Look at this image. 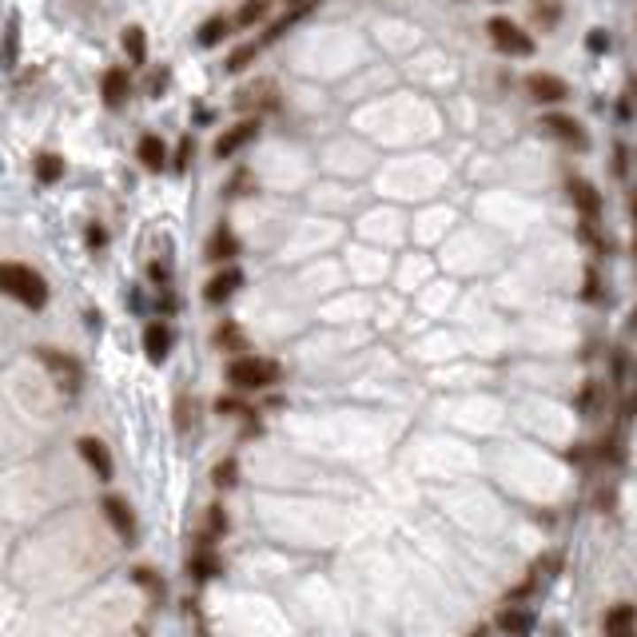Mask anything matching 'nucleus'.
Segmentation results:
<instances>
[{
  "instance_id": "obj_18",
  "label": "nucleus",
  "mask_w": 637,
  "mask_h": 637,
  "mask_svg": "<svg viewBox=\"0 0 637 637\" xmlns=\"http://www.w3.org/2000/svg\"><path fill=\"white\" fill-rule=\"evenodd\" d=\"M530 20L538 24L541 32H549L557 20H562V4H557V0H533V4H530Z\"/></svg>"
},
{
  "instance_id": "obj_31",
  "label": "nucleus",
  "mask_w": 637,
  "mask_h": 637,
  "mask_svg": "<svg viewBox=\"0 0 637 637\" xmlns=\"http://www.w3.org/2000/svg\"><path fill=\"white\" fill-rule=\"evenodd\" d=\"M135 581H140L143 589L151 586V589H156V594H159V578H156V573H151V570H143V565H140V570H135Z\"/></svg>"
},
{
  "instance_id": "obj_36",
  "label": "nucleus",
  "mask_w": 637,
  "mask_h": 637,
  "mask_svg": "<svg viewBox=\"0 0 637 637\" xmlns=\"http://www.w3.org/2000/svg\"><path fill=\"white\" fill-rule=\"evenodd\" d=\"M633 215H637V199H633Z\"/></svg>"
},
{
  "instance_id": "obj_3",
  "label": "nucleus",
  "mask_w": 637,
  "mask_h": 637,
  "mask_svg": "<svg viewBox=\"0 0 637 637\" xmlns=\"http://www.w3.org/2000/svg\"><path fill=\"white\" fill-rule=\"evenodd\" d=\"M279 379V363L271 358H255V355H239L227 363V382L235 390H263Z\"/></svg>"
},
{
  "instance_id": "obj_32",
  "label": "nucleus",
  "mask_w": 637,
  "mask_h": 637,
  "mask_svg": "<svg viewBox=\"0 0 637 637\" xmlns=\"http://www.w3.org/2000/svg\"><path fill=\"white\" fill-rule=\"evenodd\" d=\"M188 156H191V140H183L180 151H175V172H183V167H188Z\"/></svg>"
},
{
  "instance_id": "obj_35",
  "label": "nucleus",
  "mask_w": 637,
  "mask_h": 637,
  "mask_svg": "<svg viewBox=\"0 0 637 637\" xmlns=\"http://www.w3.org/2000/svg\"><path fill=\"white\" fill-rule=\"evenodd\" d=\"M629 92H633V96H637V80H633V84H629Z\"/></svg>"
},
{
  "instance_id": "obj_2",
  "label": "nucleus",
  "mask_w": 637,
  "mask_h": 637,
  "mask_svg": "<svg viewBox=\"0 0 637 637\" xmlns=\"http://www.w3.org/2000/svg\"><path fill=\"white\" fill-rule=\"evenodd\" d=\"M36 358L64 398L80 395V387H84V366H80V358H72L68 350H52V347H40Z\"/></svg>"
},
{
  "instance_id": "obj_4",
  "label": "nucleus",
  "mask_w": 637,
  "mask_h": 637,
  "mask_svg": "<svg viewBox=\"0 0 637 637\" xmlns=\"http://www.w3.org/2000/svg\"><path fill=\"white\" fill-rule=\"evenodd\" d=\"M279 108V84L275 80H251L235 92V111H247L255 119V111H275Z\"/></svg>"
},
{
  "instance_id": "obj_33",
  "label": "nucleus",
  "mask_w": 637,
  "mask_h": 637,
  "mask_svg": "<svg viewBox=\"0 0 637 637\" xmlns=\"http://www.w3.org/2000/svg\"><path fill=\"white\" fill-rule=\"evenodd\" d=\"M589 48H594V52H602V48H605V36H602V32H594V36H589Z\"/></svg>"
},
{
  "instance_id": "obj_23",
  "label": "nucleus",
  "mask_w": 637,
  "mask_h": 637,
  "mask_svg": "<svg viewBox=\"0 0 637 637\" xmlns=\"http://www.w3.org/2000/svg\"><path fill=\"white\" fill-rule=\"evenodd\" d=\"M219 570L211 557V549H196V557H191V578L196 581H211V573Z\"/></svg>"
},
{
  "instance_id": "obj_34",
  "label": "nucleus",
  "mask_w": 637,
  "mask_h": 637,
  "mask_svg": "<svg viewBox=\"0 0 637 637\" xmlns=\"http://www.w3.org/2000/svg\"><path fill=\"white\" fill-rule=\"evenodd\" d=\"M287 4H291V8H303V4H307V8H311L315 0H287Z\"/></svg>"
},
{
  "instance_id": "obj_27",
  "label": "nucleus",
  "mask_w": 637,
  "mask_h": 637,
  "mask_svg": "<svg viewBox=\"0 0 637 637\" xmlns=\"http://www.w3.org/2000/svg\"><path fill=\"white\" fill-rule=\"evenodd\" d=\"M223 526H227V522H223V510L211 506V510H207V533H203V541H207V538H219ZM203 541H199V546H203Z\"/></svg>"
},
{
  "instance_id": "obj_19",
  "label": "nucleus",
  "mask_w": 637,
  "mask_h": 637,
  "mask_svg": "<svg viewBox=\"0 0 637 637\" xmlns=\"http://www.w3.org/2000/svg\"><path fill=\"white\" fill-rule=\"evenodd\" d=\"M541 127H546V132H554L557 140L581 143V127H578V119H570V116H546V119H541Z\"/></svg>"
},
{
  "instance_id": "obj_22",
  "label": "nucleus",
  "mask_w": 637,
  "mask_h": 637,
  "mask_svg": "<svg viewBox=\"0 0 637 637\" xmlns=\"http://www.w3.org/2000/svg\"><path fill=\"white\" fill-rule=\"evenodd\" d=\"M227 36V20H223V16H211V20H203L199 24V44L203 48H211V44H219V40Z\"/></svg>"
},
{
  "instance_id": "obj_29",
  "label": "nucleus",
  "mask_w": 637,
  "mask_h": 637,
  "mask_svg": "<svg viewBox=\"0 0 637 637\" xmlns=\"http://www.w3.org/2000/svg\"><path fill=\"white\" fill-rule=\"evenodd\" d=\"M231 482H235V458H227V462L215 466V486H231Z\"/></svg>"
},
{
  "instance_id": "obj_25",
  "label": "nucleus",
  "mask_w": 637,
  "mask_h": 637,
  "mask_svg": "<svg viewBox=\"0 0 637 637\" xmlns=\"http://www.w3.org/2000/svg\"><path fill=\"white\" fill-rule=\"evenodd\" d=\"M259 52V44H243V48H235V52L227 56V72H243L247 64H251V56Z\"/></svg>"
},
{
  "instance_id": "obj_28",
  "label": "nucleus",
  "mask_w": 637,
  "mask_h": 637,
  "mask_svg": "<svg viewBox=\"0 0 637 637\" xmlns=\"http://www.w3.org/2000/svg\"><path fill=\"white\" fill-rule=\"evenodd\" d=\"M16 28H20V24H16V20H8V36H4V64H8V68L16 64V36H20Z\"/></svg>"
},
{
  "instance_id": "obj_20",
  "label": "nucleus",
  "mask_w": 637,
  "mask_h": 637,
  "mask_svg": "<svg viewBox=\"0 0 637 637\" xmlns=\"http://www.w3.org/2000/svg\"><path fill=\"white\" fill-rule=\"evenodd\" d=\"M64 175V159L56 151H40L36 156V180L40 183H56Z\"/></svg>"
},
{
  "instance_id": "obj_11",
  "label": "nucleus",
  "mask_w": 637,
  "mask_h": 637,
  "mask_svg": "<svg viewBox=\"0 0 637 637\" xmlns=\"http://www.w3.org/2000/svg\"><path fill=\"white\" fill-rule=\"evenodd\" d=\"M127 92H132V76H127L124 68H108L100 76V96L108 108H119V104L127 100Z\"/></svg>"
},
{
  "instance_id": "obj_6",
  "label": "nucleus",
  "mask_w": 637,
  "mask_h": 637,
  "mask_svg": "<svg viewBox=\"0 0 637 637\" xmlns=\"http://www.w3.org/2000/svg\"><path fill=\"white\" fill-rule=\"evenodd\" d=\"M255 135H259V119H251V116L239 119L235 127H227V132H223L219 140H215V159H231L239 148H247V143H251Z\"/></svg>"
},
{
  "instance_id": "obj_1",
  "label": "nucleus",
  "mask_w": 637,
  "mask_h": 637,
  "mask_svg": "<svg viewBox=\"0 0 637 637\" xmlns=\"http://www.w3.org/2000/svg\"><path fill=\"white\" fill-rule=\"evenodd\" d=\"M0 295L40 311L48 303V283L32 267H24V263H0Z\"/></svg>"
},
{
  "instance_id": "obj_14",
  "label": "nucleus",
  "mask_w": 637,
  "mask_h": 637,
  "mask_svg": "<svg viewBox=\"0 0 637 637\" xmlns=\"http://www.w3.org/2000/svg\"><path fill=\"white\" fill-rule=\"evenodd\" d=\"M498 629L506 637H526L533 629V613H526V610H502L498 613Z\"/></svg>"
},
{
  "instance_id": "obj_26",
  "label": "nucleus",
  "mask_w": 637,
  "mask_h": 637,
  "mask_svg": "<svg viewBox=\"0 0 637 637\" xmlns=\"http://www.w3.org/2000/svg\"><path fill=\"white\" fill-rule=\"evenodd\" d=\"M215 342H219V347H235L239 355H243V339H239L235 323H223V326H219V334H215Z\"/></svg>"
},
{
  "instance_id": "obj_5",
  "label": "nucleus",
  "mask_w": 637,
  "mask_h": 637,
  "mask_svg": "<svg viewBox=\"0 0 637 637\" xmlns=\"http://www.w3.org/2000/svg\"><path fill=\"white\" fill-rule=\"evenodd\" d=\"M486 32H490V40H494V48H498V52H506V56H533V40L526 36L514 20H506V16H494V20L486 24Z\"/></svg>"
},
{
  "instance_id": "obj_12",
  "label": "nucleus",
  "mask_w": 637,
  "mask_h": 637,
  "mask_svg": "<svg viewBox=\"0 0 637 637\" xmlns=\"http://www.w3.org/2000/svg\"><path fill=\"white\" fill-rule=\"evenodd\" d=\"M104 514H108V522L119 530V538H124V541H135V514H132V506H127L124 498L108 494V498H104Z\"/></svg>"
},
{
  "instance_id": "obj_21",
  "label": "nucleus",
  "mask_w": 637,
  "mask_h": 637,
  "mask_svg": "<svg viewBox=\"0 0 637 637\" xmlns=\"http://www.w3.org/2000/svg\"><path fill=\"white\" fill-rule=\"evenodd\" d=\"M267 12H271V0H247V4H239L235 24H239V28H251V24L263 20Z\"/></svg>"
},
{
  "instance_id": "obj_10",
  "label": "nucleus",
  "mask_w": 637,
  "mask_h": 637,
  "mask_svg": "<svg viewBox=\"0 0 637 637\" xmlns=\"http://www.w3.org/2000/svg\"><path fill=\"white\" fill-rule=\"evenodd\" d=\"M167 350H172V326L151 318V323L143 326V355H148L151 363H164Z\"/></svg>"
},
{
  "instance_id": "obj_9",
  "label": "nucleus",
  "mask_w": 637,
  "mask_h": 637,
  "mask_svg": "<svg viewBox=\"0 0 637 637\" xmlns=\"http://www.w3.org/2000/svg\"><path fill=\"white\" fill-rule=\"evenodd\" d=\"M239 287H243V271H239V267H223L219 275L207 279L203 299H207V303H227L231 295L239 291Z\"/></svg>"
},
{
  "instance_id": "obj_8",
  "label": "nucleus",
  "mask_w": 637,
  "mask_h": 637,
  "mask_svg": "<svg viewBox=\"0 0 637 637\" xmlns=\"http://www.w3.org/2000/svg\"><path fill=\"white\" fill-rule=\"evenodd\" d=\"M76 450H80V458L96 470V478H100V482H111V470H116V466H111V454H108V446H104L100 438H80Z\"/></svg>"
},
{
  "instance_id": "obj_16",
  "label": "nucleus",
  "mask_w": 637,
  "mask_h": 637,
  "mask_svg": "<svg viewBox=\"0 0 637 637\" xmlns=\"http://www.w3.org/2000/svg\"><path fill=\"white\" fill-rule=\"evenodd\" d=\"M135 156H140V164L148 167V172H159V167H164V159H167L164 140H159V135H143L140 148H135Z\"/></svg>"
},
{
  "instance_id": "obj_24",
  "label": "nucleus",
  "mask_w": 637,
  "mask_h": 637,
  "mask_svg": "<svg viewBox=\"0 0 637 637\" xmlns=\"http://www.w3.org/2000/svg\"><path fill=\"white\" fill-rule=\"evenodd\" d=\"M124 48H127V56H132V64H148V48H143V32L135 28V24L124 32Z\"/></svg>"
},
{
  "instance_id": "obj_15",
  "label": "nucleus",
  "mask_w": 637,
  "mask_h": 637,
  "mask_svg": "<svg viewBox=\"0 0 637 637\" xmlns=\"http://www.w3.org/2000/svg\"><path fill=\"white\" fill-rule=\"evenodd\" d=\"M235 255H239L235 235H231L227 227H219L211 235V243H207V259H211V263H227V259H235Z\"/></svg>"
},
{
  "instance_id": "obj_30",
  "label": "nucleus",
  "mask_w": 637,
  "mask_h": 637,
  "mask_svg": "<svg viewBox=\"0 0 637 637\" xmlns=\"http://www.w3.org/2000/svg\"><path fill=\"white\" fill-rule=\"evenodd\" d=\"M175 426H191V398H183V406H175Z\"/></svg>"
},
{
  "instance_id": "obj_7",
  "label": "nucleus",
  "mask_w": 637,
  "mask_h": 637,
  "mask_svg": "<svg viewBox=\"0 0 637 637\" xmlns=\"http://www.w3.org/2000/svg\"><path fill=\"white\" fill-rule=\"evenodd\" d=\"M526 92L538 104H557L570 96V88H565V80L554 76V72H530V76H526Z\"/></svg>"
},
{
  "instance_id": "obj_13",
  "label": "nucleus",
  "mask_w": 637,
  "mask_h": 637,
  "mask_svg": "<svg viewBox=\"0 0 637 637\" xmlns=\"http://www.w3.org/2000/svg\"><path fill=\"white\" fill-rule=\"evenodd\" d=\"M605 637H637V610L633 605H613L605 613Z\"/></svg>"
},
{
  "instance_id": "obj_17",
  "label": "nucleus",
  "mask_w": 637,
  "mask_h": 637,
  "mask_svg": "<svg viewBox=\"0 0 637 637\" xmlns=\"http://www.w3.org/2000/svg\"><path fill=\"white\" fill-rule=\"evenodd\" d=\"M570 196H573V203H578L581 211L589 215V219H594V215L602 211V196H597V191L589 188L586 180H570Z\"/></svg>"
}]
</instances>
